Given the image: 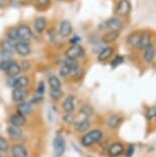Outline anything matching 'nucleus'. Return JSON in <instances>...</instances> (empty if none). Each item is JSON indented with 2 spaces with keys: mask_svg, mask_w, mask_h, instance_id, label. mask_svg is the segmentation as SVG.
Returning a JSON list of instances; mask_svg holds the SVG:
<instances>
[{
  "mask_svg": "<svg viewBox=\"0 0 156 157\" xmlns=\"http://www.w3.org/2000/svg\"><path fill=\"white\" fill-rule=\"evenodd\" d=\"M103 138V132L99 129L92 130V132H87L86 135H84L81 139V144L84 147H89L92 145L98 143L102 140Z\"/></svg>",
  "mask_w": 156,
  "mask_h": 157,
  "instance_id": "nucleus-1",
  "label": "nucleus"
},
{
  "mask_svg": "<svg viewBox=\"0 0 156 157\" xmlns=\"http://www.w3.org/2000/svg\"><path fill=\"white\" fill-rule=\"evenodd\" d=\"M103 30H109V31H120L123 28V23L119 17H110L107 21H105L104 24H102Z\"/></svg>",
  "mask_w": 156,
  "mask_h": 157,
  "instance_id": "nucleus-2",
  "label": "nucleus"
},
{
  "mask_svg": "<svg viewBox=\"0 0 156 157\" xmlns=\"http://www.w3.org/2000/svg\"><path fill=\"white\" fill-rule=\"evenodd\" d=\"M66 57L67 58H70V59H80V58H83L85 52H84V49L83 47L79 44H73L72 46H70L68 49L66 50Z\"/></svg>",
  "mask_w": 156,
  "mask_h": 157,
  "instance_id": "nucleus-3",
  "label": "nucleus"
},
{
  "mask_svg": "<svg viewBox=\"0 0 156 157\" xmlns=\"http://www.w3.org/2000/svg\"><path fill=\"white\" fill-rule=\"evenodd\" d=\"M131 4L129 0H119L116 4L115 13L118 14L119 17H125L131 13Z\"/></svg>",
  "mask_w": 156,
  "mask_h": 157,
  "instance_id": "nucleus-4",
  "label": "nucleus"
},
{
  "mask_svg": "<svg viewBox=\"0 0 156 157\" xmlns=\"http://www.w3.org/2000/svg\"><path fill=\"white\" fill-rule=\"evenodd\" d=\"M10 86L13 88H26L29 84V78L27 76H20V77H10L8 81Z\"/></svg>",
  "mask_w": 156,
  "mask_h": 157,
  "instance_id": "nucleus-5",
  "label": "nucleus"
},
{
  "mask_svg": "<svg viewBox=\"0 0 156 157\" xmlns=\"http://www.w3.org/2000/svg\"><path fill=\"white\" fill-rule=\"evenodd\" d=\"M16 52L21 57H28L31 54V47L28 41L20 40L16 43Z\"/></svg>",
  "mask_w": 156,
  "mask_h": 157,
  "instance_id": "nucleus-6",
  "label": "nucleus"
},
{
  "mask_svg": "<svg viewBox=\"0 0 156 157\" xmlns=\"http://www.w3.org/2000/svg\"><path fill=\"white\" fill-rule=\"evenodd\" d=\"M66 149V144H65V140L62 136H57L54 140V151L55 154L58 157H61L65 152Z\"/></svg>",
  "mask_w": 156,
  "mask_h": 157,
  "instance_id": "nucleus-7",
  "label": "nucleus"
},
{
  "mask_svg": "<svg viewBox=\"0 0 156 157\" xmlns=\"http://www.w3.org/2000/svg\"><path fill=\"white\" fill-rule=\"evenodd\" d=\"M17 29V34H19V38L20 40L23 41H29L33 37V34H32V30L30 27L27 25H21Z\"/></svg>",
  "mask_w": 156,
  "mask_h": 157,
  "instance_id": "nucleus-8",
  "label": "nucleus"
},
{
  "mask_svg": "<svg viewBox=\"0 0 156 157\" xmlns=\"http://www.w3.org/2000/svg\"><path fill=\"white\" fill-rule=\"evenodd\" d=\"M155 55H156V49H155V46L153 45L152 43L147 46L146 48H144L143 59L147 64L152 63L153 60H154V58H155Z\"/></svg>",
  "mask_w": 156,
  "mask_h": 157,
  "instance_id": "nucleus-9",
  "label": "nucleus"
},
{
  "mask_svg": "<svg viewBox=\"0 0 156 157\" xmlns=\"http://www.w3.org/2000/svg\"><path fill=\"white\" fill-rule=\"evenodd\" d=\"M60 35L62 37L64 38H67L69 37L70 35L72 34V31H73V28H72V25L69 21L65 20L63 22H61L60 24Z\"/></svg>",
  "mask_w": 156,
  "mask_h": 157,
  "instance_id": "nucleus-10",
  "label": "nucleus"
},
{
  "mask_svg": "<svg viewBox=\"0 0 156 157\" xmlns=\"http://www.w3.org/2000/svg\"><path fill=\"white\" fill-rule=\"evenodd\" d=\"M28 96V91L26 88H14L11 94L14 102H23Z\"/></svg>",
  "mask_w": 156,
  "mask_h": 157,
  "instance_id": "nucleus-11",
  "label": "nucleus"
},
{
  "mask_svg": "<svg viewBox=\"0 0 156 157\" xmlns=\"http://www.w3.org/2000/svg\"><path fill=\"white\" fill-rule=\"evenodd\" d=\"M13 157H28V150L23 145L17 144L11 148Z\"/></svg>",
  "mask_w": 156,
  "mask_h": 157,
  "instance_id": "nucleus-12",
  "label": "nucleus"
},
{
  "mask_svg": "<svg viewBox=\"0 0 156 157\" xmlns=\"http://www.w3.org/2000/svg\"><path fill=\"white\" fill-rule=\"evenodd\" d=\"M119 35H120V31H108L107 33H105L103 35L102 41L107 44L113 43L114 41H116L118 39Z\"/></svg>",
  "mask_w": 156,
  "mask_h": 157,
  "instance_id": "nucleus-13",
  "label": "nucleus"
},
{
  "mask_svg": "<svg viewBox=\"0 0 156 157\" xmlns=\"http://www.w3.org/2000/svg\"><path fill=\"white\" fill-rule=\"evenodd\" d=\"M123 151H124V148H123V145L121 143H113L109 148L108 152L111 157H117L121 155Z\"/></svg>",
  "mask_w": 156,
  "mask_h": 157,
  "instance_id": "nucleus-14",
  "label": "nucleus"
},
{
  "mask_svg": "<svg viewBox=\"0 0 156 157\" xmlns=\"http://www.w3.org/2000/svg\"><path fill=\"white\" fill-rule=\"evenodd\" d=\"M114 54V48L111 46H108V47H105L103 48L101 52H99L98 55V61L99 62H106L107 60L111 58V56Z\"/></svg>",
  "mask_w": 156,
  "mask_h": 157,
  "instance_id": "nucleus-15",
  "label": "nucleus"
},
{
  "mask_svg": "<svg viewBox=\"0 0 156 157\" xmlns=\"http://www.w3.org/2000/svg\"><path fill=\"white\" fill-rule=\"evenodd\" d=\"M140 38H141V34L137 33V32H134V33L129 34L127 37V43L128 45L132 47V48H139L140 46Z\"/></svg>",
  "mask_w": 156,
  "mask_h": 157,
  "instance_id": "nucleus-16",
  "label": "nucleus"
},
{
  "mask_svg": "<svg viewBox=\"0 0 156 157\" xmlns=\"http://www.w3.org/2000/svg\"><path fill=\"white\" fill-rule=\"evenodd\" d=\"M10 122L13 125H16V126H23L24 124L26 123V117L25 115H23L22 113H16L13 115H11L10 117Z\"/></svg>",
  "mask_w": 156,
  "mask_h": 157,
  "instance_id": "nucleus-17",
  "label": "nucleus"
},
{
  "mask_svg": "<svg viewBox=\"0 0 156 157\" xmlns=\"http://www.w3.org/2000/svg\"><path fill=\"white\" fill-rule=\"evenodd\" d=\"M75 108V102H74V97L69 96L66 98V100L63 103V109L66 113H72L73 110Z\"/></svg>",
  "mask_w": 156,
  "mask_h": 157,
  "instance_id": "nucleus-18",
  "label": "nucleus"
},
{
  "mask_svg": "<svg viewBox=\"0 0 156 157\" xmlns=\"http://www.w3.org/2000/svg\"><path fill=\"white\" fill-rule=\"evenodd\" d=\"M122 122V117L119 116L118 114H114L111 115L107 120V125L110 128H117L119 126V124Z\"/></svg>",
  "mask_w": 156,
  "mask_h": 157,
  "instance_id": "nucleus-19",
  "label": "nucleus"
},
{
  "mask_svg": "<svg viewBox=\"0 0 156 157\" xmlns=\"http://www.w3.org/2000/svg\"><path fill=\"white\" fill-rule=\"evenodd\" d=\"M7 134L10 138L17 140V139L22 138L23 132H22V129L20 128V126H16V125H13V124H11L10 126L7 127Z\"/></svg>",
  "mask_w": 156,
  "mask_h": 157,
  "instance_id": "nucleus-20",
  "label": "nucleus"
},
{
  "mask_svg": "<svg viewBox=\"0 0 156 157\" xmlns=\"http://www.w3.org/2000/svg\"><path fill=\"white\" fill-rule=\"evenodd\" d=\"M35 26V30H36L37 33H43L46 29V19L43 17H39L35 20L34 23Z\"/></svg>",
  "mask_w": 156,
  "mask_h": 157,
  "instance_id": "nucleus-21",
  "label": "nucleus"
},
{
  "mask_svg": "<svg viewBox=\"0 0 156 157\" xmlns=\"http://www.w3.org/2000/svg\"><path fill=\"white\" fill-rule=\"evenodd\" d=\"M32 110H33V107H32L31 102H22L20 103V105L17 106V111L20 113H22L23 115H28L30 114Z\"/></svg>",
  "mask_w": 156,
  "mask_h": 157,
  "instance_id": "nucleus-22",
  "label": "nucleus"
},
{
  "mask_svg": "<svg viewBox=\"0 0 156 157\" xmlns=\"http://www.w3.org/2000/svg\"><path fill=\"white\" fill-rule=\"evenodd\" d=\"M151 42V35L149 33H142L141 34V38H140V49H144L146 48L147 46L150 45Z\"/></svg>",
  "mask_w": 156,
  "mask_h": 157,
  "instance_id": "nucleus-23",
  "label": "nucleus"
},
{
  "mask_svg": "<svg viewBox=\"0 0 156 157\" xmlns=\"http://www.w3.org/2000/svg\"><path fill=\"white\" fill-rule=\"evenodd\" d=\"M2 49L11 54V52H16V43H14V41L7 38V39L3 40V42H2Z\"/></svg>",
  "mask_w": 156,
  "mask_h": 157,
  "instance_id": "nucleus-24",
  "label": "nucleus"
},
{
  "mask_svg": "<svg viewBox=\"0 0 156 157\" xmlns=\"http://www.w3.org/2000/svg\"><path fill=\"white\" fill-rule=\"evenodd\" d=\"M21 71H22V69H21V66L13 61V63L11 64V66L10 67V69L7 70L6 74L10 77H16L17 75H19V74L21 73Z\"/></svg>",
  "mask_w": 156,
  "mask_h": 157,
  "instance_id": "nucleus-25",
  "label": "nucleus"
},
{
  "mask_svg": "<svg viewBox=\"0 0 156 157\" xmlns=\"http://www.w3.org/2000/svg\"><path fill=\"white\" fill-rule=\"evenodd\" d=\"M48 84L51 90H61V87H62V83H61L60 79L55 75H51L48 77Z\"/></svg>",
  "mask_w": 156,
  "mask_h": 157,
  "instance_id": "nucleus-26",
  "label": "nucleus"
},
{
  "mask_svg": "<svg viewBox=\"0 0 156 157\" xmlns=\"http://www.w3.org/2000/svg\"><path fill=\"white\" fill-rule=\"evenodd\" d=\"M75 129L77 130V132H85L88 127H89V121H88L87 118H84L83 120H80L78 121V122L75 123Z\"/></svg>",
  "mask_w": 156,
  "mask_h": 157,
  "instance_id": "nucleus-27",
  "label": "nucleus"
},
{
  "mask_svg": "<svg viewBox=\"0 0 156 157\" xmlns=\"http://www.w3.org/2000/svg\"><path fill=\"white\" fill-rule=\"evenodd\" d=\"M13 63V60H10V59H5V60H1L0 61V70L2 71V72H7V70L10 69V67L11 66V64Z\"/></svg>",
  "mask_w": 156,
  "mask_h": 157,
  "instance_id": "nucleus-28",
  "label": "nucleus"
},
{
  "mask_svg": "<svg viewBox=\"0 0 156 157\" xmlns=\"http://www.w3.org/2000/svg\"><path fill=\"white\" fill-rule=\"evenodd\" d=\"M6 36L8 39L13 40V41H16V40H20L19 38V34H17V28H11L10 30L7 31L6 33Z\"/></svg>",
  "mask_w": 156,
  "mask_h": 157,
  "instance_id": "nucleus-29",
  "label": "nucleus"
},
{
  "mask_svg": "<svg viewBox=\"0 0 156 157\" xmlns=\"http://www.w3.org/2000/svg\"><path fill=\"white\" fill-rule=\"evenodd\" d=\"M82 75V69L79 66L72 68L71 71H70V76L72 78H79Z\"/></svg>",
  "mask_w": 156,
  "mask_h": 157,
  "instance_id": "nucleus-30",
  "label": "nucleus"
},
{
  "mask_svg": "<svg viewBox=\"0 0 156 157\" xmlns=\"http://www.w3.org/2000/svg\"><path fill=\"white\" fill-rule=\"evenodd\" d=\"M123 62H124V58H123L122 56H117V57L114 58L112 62H111V67L116 68V67H118L119 65H121Z\"/></svg>",
  "mask_w": 156,
  "mask_h": 157,
  "instance_id": "nucleus-31",
  "label": "nucleus"
},
{
  "mask_svg": "<svg viewBox=\"0 0 156 157\" xmlns=\"http://www.w3.org/2000/svg\"><path fill=\"white\" fill-rule=\"evenodd\" d=\"M64 65H66V66L69 67L70 69H72V68L78 66L77 61H76L75 59H70V58H66V60L64 61Z\"/></svg>",
  "mask_w": 156,
  "mask_h": 157,
  "instance_id": "nucleus-32",
  "label": "nucleus"
},
{
  "mask_svg": "<svg viewBox=\"0 0 156 157\" xmlns=\"http://www.w3.org/2000/svg\"><path fill=\"white\" fill-rule=\"evenodd\" d=\"M7 150H8V143L6 139H4L3 137H0V151L1 152H6Z\"/></svg>",
  "mask_w": 156,
  "mask_h": 157,
  "instance_id": "nucleus-33",
  "label": "nucleus"
},
{
  "mask_svg": "<svg viewBox=\"0 0 156 157\" xmlns=\"http://www.w3.org/2000/svg\"><path fill=\"white\" fill-rule=\"evenodd\" d=\"M44 93H45V84H44L43 81H40L37 85L36 94H38V96H43Z\"/></svg>",
  "mask_w": 156,
  "mask_h": 157,
  "instance_id": "nucleus-34",
  "label": "nucleus"
},
{
  "mask_svg": "<svg viewBox=\"0 0 156 157\" xmlns=\"http://www.w3.org/2000/svg\"><path fill=\"white\" fill-rule=\"evenodd\" d=\"M80 113H81L82 115H84L85 118H87L88 116H90V115L93 114V109L90 108L89 106H84L83 108H81Z\"/></svg>",
  "mask_w": 156,
  "mask_h": 157,
  "instance_id": "nucleus-35",
  "label": "nucleus"
},
{
  "mask_svg": "<svg viewBox=\"0 0 156 157\" xmlns=\"http://www.w3.org/2000/svg\"><path fill=\"white\" fill-rule=\"evenodd\" d=\"M62 96H63V91L61 90H51V97L54 100H59Z\"/></svg>",
  "mask_w": 156,
  "mask_h": 157,
  "instance_id": "nucleus-36",
  "label": "nucleus"
},
{
  "mask_svg": "<svg viewBox=\"0 0 156 157\" xmlns=\"http://www.w3.org/2000/svg\"><path fill=\"white\" fill-rule=\"evenodd\" d=\"M70 71H71V69H70L69 67H67L66 65H63L60 70V76L62 77H67L70 75Z\"/></svg>",
  "mask_w": 156,
  "mask_h": 157,
  "instance_id": "nucleus-37",
  "label": "nucleus"
},
{
  "mask_svg": "<svg viewBox=\"0 0 156 157\" xmlns=\"http://www.w3.org/2000/svg\"><path fill=\"white\" fill-rule=\"evenodd\" d=\"M156 117V106H154V107L150 108L149 111L147 112V118L150 120V119H153V118Z\"/></svg>",
  "mask_w": 156,
  "mask_h": 157,
  "instance_id": "nucleus-38",
  "label": "nucleus"
},
{
  "mask_svg": "<svg viewBox=\"0 0 156 157\" xmlns=\"http://www.w3.org/2000/svg\"><path fill=\"white\" fill-rule=\"evenodd\" d=\"M135 151H136V146L132 145V144L129 145L127 150H126V152H125V157H131L132 155H134Z\"/></svg>",
  "mask_w": 156,
  "mask_h": 157,
  "instance_id": "nucleus-39",
  "label": "nucleus"
},
{
  "mask_svg": "<svg viewBox=\"0 0 156 157\" xmlns=\"http://www.w3.org/2000/svg\"><path fill=\"white\" fill-rule=\"evenodd\" d=\"M42 100H43L42 96H38V94H36V96H35L33 99L31 100V104H32V105H33V104H39Z\"/></svg>",
  "mask_w": 156,
  "mask_h": 157,
  "instance_id": "nucleus-40",
  "label": "nucleus"
},
{
  "mask_svg": "<svg viewBox=\"0 0 156 157\" xmlns=\"http://www.w3.org/2000/svg\"><path fill=\"white\" fill-rule=\"evenodd\" d=\"M80 41V37L77 36V35H75V36H73L71 39H70V42L72 43V45L73 44H78V42Z\"/></svg>",
  "mask_w": 156,
  "mask_h": 157,
  "instance_id": "nucleus-41",
  "label": "nucleus"
},
{
  "mask_svg": "<svg viewBox=\"0 0 156 157\" xmlns=\"http://www.w3.org/2000/svg\"><path fill=\"white\" fill-rule=\"evenodd\" d=\"M71 113H67V115L65 116L64 118H65V121L66 122H68V123H70V122H72V120H73V117H72V115H70Z\"/></svg>",
  "mask_w": 156,
  "mask_h": 157,
  "instance_id": "nucleus-42",
  "label": "nucleus"
},
{
  "mask_svg": "<svg viewBox=\"0 0 156 157\" xmlns=\"http://www.w3.org/2000/svg\"><path fill=\"white\" fill-rule=\"evenodd\" d=\"M51 0H37V3L39 5H48Z\"/></svg>",
  "mask_w": 156,
  "mask_h": 157,
  "instance_id": "nucleus-43",
  "label": "nucleus"
},
{
  "mask_svg": "<svg viewBox=\"0 0 156 157\" xmlns=\"http://www.w3.org/2000/svg\"><path fill=\"white\" fill-rule=\"evenodd\" d=\"M155 119H156V117H155Z\"/></svg>",
  "mask_w": 156,
  "mask_h": 157,
  "instance_id": "nucleus-44",
  "label": "nucleus"
}]
</instances>
